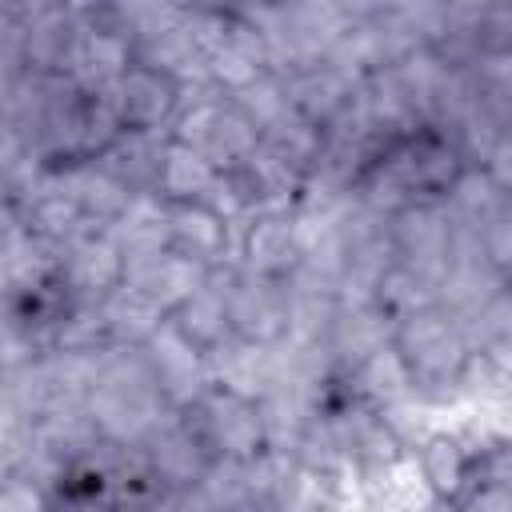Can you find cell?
I'll list each match as a JSON object with an SVG mask.
<instances>
[{
	"label": "cell",
	"instance_id": "cell-1",
	"mask_svg": "<svg viewBox=\"0 0 512 512\" xmlns=\"http://www.w3.org/2000/svg\"><path fill=\"white\" fill-rule=\"evenodd\" d=\"M168 88H176L168 72H160V68H128L120 76V120L136 124V128H152L176 104V96H160L156 100V92H168Z\"/></svg>",
	"mask_w": 512,
	"mask_h": 512
}]
</instances>
